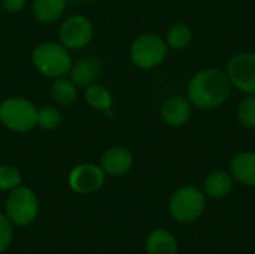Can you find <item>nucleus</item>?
Instances as JSON below:
<instances>
[{"label": "nucleus", "mask_w": 255, "mask_h": 254, "mask_svg": "<svg viewBox=\"0 0 255 254\" xmlns=\"http://www.w3.org/2000/svg\"><path fill=\"white\" fill-rule=\"evenodd\" d=\"M232 87L226 72L217 67H206L190 79L187 97L191 105L200 109H215L227 102Z\"/></svg>", "instance_id": "nucleus-1"}, {"label": "nucleus", "mask_w": 255, "mask_h": 254, "mask_svg": "<svg viewBox=\"0 0 255 254\" xmlns=\"http://www.w3.org/2000/svg\"><path fill=\"white\" fill-rule=\"evenodd\" d=\"M34 69L45 78L57 79L66 76L72 69V54L60 42H42L31 51Z\"/></svg>", "instance_id": "nucleus-2"}, {"label": "nucleus", "mask_w": 255, "mask_h": 254, "mask_svg": "<svg viewBox=\"0 0 255 254\" xmlns=\"http://www.w3.org/2000/svg\"><path fill=\"white\" fill-rule=\"evenodd\" d=\"M0 123L10 132L27 133L37 126V108L25 97H7L0 103Z\"/></svg>", "instance_id": "nucleus-3"}, {"label": "nucleus", "mask_w": 255, "mask_h": 254, "mask_svg": "<svg viewBox=\"0 0 255 254\" xmlns=\"http://www.w3.org/2000/svg\"><path fill=\"white\" fill-rule=\"evenodd\" d=\"M39 198L27 186H19L7 193L4 202V214L13 226L27 228L33 225L39 216Z\"/></svg>", "instance_id": "nucleus-4"}, {"label": "nucleus", "mask_w": 255, "mask_h": 254, "mask_svg": "<svg viewBox=\"0 0 255 254\" xmlns=\"http://www.w3.org/2000/svg\"><path fill=\"white\" fill-rule=\"evenodd\" d=\"M169 46L163 37L155 33L139 34L130 46L131 63L139 69H154L167 57Z\"/></svg>", "instance_id": "nucleus-5"}, {"label": "nucleus", "mask_w": 255, "mask_h": 254, "mask_svg": "<svg viewBox=\"0 0 255 254\" xmlns=\"http://www.w3.org/2000/svg\"><path fill=\"white\" fill-rule=\"evenodd\" d=\"M205 207V195L194 186L179 187L169 201L170 216L181 223H190L197 220L203 214Z\"/></svg>", "instance_id": "nucleus-6"}, {"label": "nucleus", "mask_w": 255, "mask_h": 254, "mask_svg": "<svg viewBox=\"0 0 255 254\" xmlns=\"http://www.w3.org/2000/svg\"><path fill=\"white\" fill-rule=\"evenodd\" d=\"M94 34V27L90 18L84 15L67 16L58 28V42L69 51L85 48Z\"/></svg>", "instance_id": "nucleus-7"}, {"label": "nucleus", "mask_w": 255, "mask_h": 254, "mask_svg": "<svg viewBox=\"0 0 255 254\" xmlns=\"http://www.w3.org/2000/svg\"><path fill=\"white\" fill-rule=\"evenodd\" d=\"M226 73L235 88L255 94V52L244 51L233 55L227 63Z\"/></svg>", "instance_id": "nucleus-8"}, {"label": "nucleus", "mask_w": 255, "mask_h": 254, "mask_svg": "<svg viewBox=\"0 0 255 254\" xmlns=\"http://www.w3.org/2000/svg\"><path fill=\"white\" fill-rule=\"evenodd\" d=\"M105 180L106 174L99 165L81 163L69 172L67 184L78 195H93L103 187Z\"/></svg>", "instance_id": "nucleus-9"}, {"label": "nucleus", "mask_w": 255, "mask_h": 254, "mask_svg": "<svg viewBox=\"0 0 255 254\" xmlns=\"http://www.w3.org/2000/svg\"><path fill=\"white\" fill-rule=\"evenodd\" d=\"M133 154L128 148L115 145L108 148L100 159V168L106 175L121 177L126 175L133 168Z\"/></svg>", "instance_id": "nucleus-10"}, {"label": "nucleus", "mask_w": 255, "mask_h": 254, "mask_svg": "<svg viewBox=\"0 0 255 254\" xmlns=\"http://www.w3.org/2000/svg\"><path fill=\"white\" fill-rule=\"evenodd\" d=\"M70 79L76 84V87H88L102 75V63L94 55H84L78 58L70 69Z\"/></svg>", "instance_id": "nucleus-11"}, {"label": "nucleus", "mask_w": 255, "mask_h": 254, "mask_svg": "<svg viewBox=\"0 0 255 254\" xmlns=\"http://www.w3.org/2000/svg\"><path fill=\"white\" fill-rule=\"evenodd\" d=\"M191 117V102L184 96H173L161 106V120L170 127L184 126Z\"/></svg>", "instance_id": "nucleus-12"}, {"label": "nucleus", "mask_w": 255, "mask_h": 254, "mask_svg": "<svg viewBox=\"0 0 255 254\" xmlns=\"http://www.w3.org/2000/svg\"><path fill=\"white\" fill-rule=\"evenodd\" d=\"M230 174L233 180L241 184L255 187V153L242 151L238 153L230 162Z\"/></svg>", "instance_id": "nucleus-13"}, {"label": "nucleus", "mask_w": 255, "mask_h": 254, "mask_svg": "<svg viewBox=\"0 0 255 254\" xmlns=\"http://www.w3.org/2000/svg\"><path fill=\"white\" fill-rule=\"evenodd\" d=\"M66 10V0H33V16L42 24H52L58 21Z\"/></svg>", "instance_id": "nucleus-14"}, {"label": "nucleus", "mask_w": 255, "mask_h": 254, "mask_svg": "<svg viewBox=\"0 0 255 254\" xmlns=\"http://www.w3.org/2000/svg\"><path fill=\"white\" fill-rule=\"evenodd\" d=\"M148 254H178V241L166 229H155L146 238Z\"/></svg>", "instance_id": "nucleus-15"}, {"label": "nucleus", "mask_w": 255, "mask_h": 254, "mask_svg": "<svg viewBox=\"0 0 255 254\" xmlns=\"http://www.w3.org/2000/svg\"><path fill=\"white\" fill-rule=\"evenodd\" d=\"M233 190V177L226 171H214L205 180V193L211 198L221 199L230 195Z\"/></svg>", "instance_id": "nucleus-16"}, {"label": "nucleus", "mask_w": 255, "mask_h": 254, "mask_svg": "<svg viewBox=\"0 0 255 254\" xmlns=\"http://www.w3.org/2000/svg\"><path fill=\"white\" fill-rule=\"evenodd\" d=\"M49 96L57 105L69 106L78 97V87L72 79L61 76V78L54 79L51 90H49Z\"/></svg>", "instance_id": "nucleus-17"}, {"label": "nucleus", "mask_w": 255, "mask_h": 254, "mask_svg": "<svg viewBox=\"0 0 255 254\" xmlns=\"http://www.w3.org/2000/svg\"><path fill=\"white\" fill-rule=\"evenodd\" d=\"M85 102L94 108V109H99V111H103V112H108L112 109V103H114V99H112V94L108 88H105L103 85L94 82L88 87H85Z\"/></svg>", "instance_id": "nucleus-18"}, {"label": "nucleus", "mask_w": 255, "mask_h": 254, "mask_svg": "<svg viewBox=\"0 0 255 254\" xmlns=\"http://www.w3.org/2000/svg\"><path fill=\"white\" fill-rule=\"evenodd\" d=\"M191 40H193V30L185 22L173 24L166 34V43L172 49H184L191 43Z\"/></svg>", "instance_id": "nucleus-19"}, {"label": "nucleus", "mask_w": 255, "mask_h": 254, "mask_svg": "<svg viewBox=\"0 0 255 254\" xmlns=\"http://www.w3.org/2000/svg\"><path fill=\"white\" fill-rule=\"evenodd\" d=\"M61 124V112L52 105L37 108V126L43 130H54Z\"/></svg>", "instance_id": "nucleus-20"}, {"label": "nucleus", "mask_w": 255, "mask_h": 254, "mask_svg": "<svg viewBox=\"0 0 255 254\" xmlns=\"http://www.w3.org/2000/svg\"><path fill=\"white\" fill-rule=\"evenodd\" d=\"M22 181L21 172L12 165H0V192H12Z\"/></svg>", "instance_id": "nucleus-21"}, {"label": "nucleus", "mask_w": 255, "mask_h": 254, "mask_svg": "<svg viewBox=\"0 0 255 254\" xmlns=\"http://www.w3.org/2000/svg\"><path fill=\"white\" fill-rule=\"evenodd\" d=\"M238 120L247 129L255 127V96L244 97L238 106Z\"/></svg>", "instance_id": "nucleus-22"}, {"label": "nucleus", "mask_w": 255, "mask_h": 254, "mask_svg": "<svg viewBox=\"0 0 255 254\" xmlns=\"http://www.w3.org/2000/svg\"><path fill=\"white\" fill-rule=\"evenodd\" d=\"M13 225L6 217V214L0 213V254L7 252L13 243Z\"/></svg>", "instance_id": "nucleus-23"}, {"label": "nucleus", "mask_w": 255, "mask_h": 254, "mask_svg": "<svg viewBox=\"0 0 255 254\" xmlns=\"http://www.w3.org/2000/svg\"><path fill=\"white\" fill-rule=\"evenodd\" d=\"M0 1H1V7L9 13H18L27 4V0H0Z\"/></svg>", "instance_id": "nucleus-24"}, {"label": "nucleus", "mask_w": 255, "mask_h": 254, "mask_svg": "<svg viewBox=\"0 0 255 254\" xmlns=\"http://www.w3.org/2000/svg\"><path fill=\"white\" fill-rule=\"evenodd\" d=\"M81 1H84V3H91V1H96V0H81Z\"/></svg>", "instance_id": "nucleus-25"}]
</instances>
